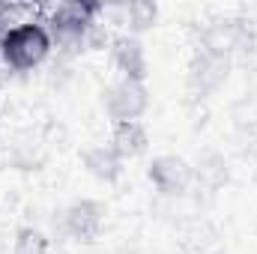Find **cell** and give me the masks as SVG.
Listing matches in <instances>:
<instances>
[{
    "label": "cell",
    "instance_id": "1",
    "mask_svg": "<svg viewBox=\"0 0 257 254\" xmlns=\"http://www.w3.org/2000/svg\"><path fill=\"white\" fill-rule=\"evenodd\" d=\"M54 39L42 21H18L0 33V57L12 72H30L51 54Z\"/></svg>",
    "mask_w": 257,
    "mask_h": 254
},
{
    "label": "cell",
    "instance_id": "2",
    "mask_svg": "<svg viewBox=\"0 0 257 254\" xmlns=\"http://www.w3.org/2000/svg\"><path fill=\"white\" fill-rule=\"evenodd\" d=\"M99 12H105L99 3H60L48 15V33L60 45H84L90 30L99 24Z\"/></svg>",
    "mask_w": 257,
    "mask_h": 254
},
{
    "label": "cell",
    "instance_id": "3",
    "mask_svg": "<svg viewBox=\"0 0 257 254\" xmlns=\"http://www.w3.org/2000/svg\"><path fill=\"white\" fill-rule=\"evenodd\" d=\"M230 66L233 57L230 54H221V51H212V48H200L192 54L189 60V75H186V87L194 99H206L212 96L230 75Z\"/></svg>",
    "mask_w": 257,
    "mask_h": 254
},
{
    "label": "cell",
    "instance_id": "4",
    "mask_svg": "<svg viewBox=\"0 0 257 254\" xmlns=\"http://www.w3.org/2000/svg\"><path fill=\"white\" fill-rule=\"evenodd\" d=\"M105 114L111 117V123H132L141 120V114L150 108V93L144 87V81H128L120 78L105 90Z\"/></svg>",
    "mask_w": 257,
    "mask_h": 254
},
{
    "label": "cell",
    "instance_id": "5",
    "mask_svg": "<svg viewBox=\"0 0 257 254\" xmlns=\"http://www.w3.org/2000/svg\"><path fill=\"white\" fill-rule=\"evenodd\" d=\"M105 215H108L105 203H99L93 197H81L72 206H66L63 233L69 239H75V242H93L102 233V227H105Z\"/></svg>",
    "mask_w": 257,
    "mask_h": 254
},
{
    "label": "cell",
    "instance_id": "6",
    "mask_svg": "<svg viewBox=\"0 0 257 254\" xmlns=\"http://www.w3.org/2000/svg\"><path fill=\"white\" fill-rule=\"evenodd\" d=\"M150 183L162 194H186L194 183V171L180 156H159L150 165Z\"/></svg>",
    "mask_w": 257,
    "mask_h": 254
},
{
    "label": "cell",
    "instance_id": "7",
    "mask_svg": "<svg viewBox=\"0 0 257 254\" xmlns=\"http://www.w3.org/2000/svg\"><path fill=\"white\" fill-rule=\"evenodd\" d=\"M114 66H117L120 78H128V81L147 78V54H144V45L138 42V36H120L114 42Z\"/></svg>",
    "mask_w": 257,
    "mask_h": 254
},
{
    "label": "cell",
    "instance_id": "8",
    "mask_svg": "<svg viewBox=\"0 0 257 254\" xmlns=\"http://www.w3.org/2000/svg\"><path fill=\"white\" fill-rule=\"evenodd\" d=\"M150 144V135H147V126L141 120H132V123H117L114 132H111V150L126 162V159H135L147 150Z\"/></svg>",
    "mask_w": 257,
    "mask_h": 254
},
{
    "label": "cell",
    "instance_id": "9",
    "mask_svg": "<svg viewBox=\"0 0 257 254\" xmlns=\"http://www.w3.org/2000/svg\"><path fill=\"white\" fill-rule=\"evenodd\" d=\"M192 171H194V183H197L203 191L224 189L227 180H230V168H227L224 156H218V153H206V156H200Z\"/></svg>",
    "mask_w": 257,
    "mask_h": 254
},
{
    "label": "cell",
    "instance_id": "10",
    "mask_svg": "<svg viewBox=\"0 0 257 254\" xmlns=\"http://www.w3.org/2000/svg\"><path fill=\"white\" fill-rule=\"evenodd\" d=\"M84 165H87V171H90L96 180H102V183H117L120 174H123V159H120L108 144L87 150V153H84Z\"/></svg>",
    "mask_w": 257,
    "mask_h": 254
},
{
    "label": "cell",
    "instance_id": "11",
    "mask_svg": "<svg viewBox=\"0 0 257 254\" xmlns=\"http://www.w3.org/2000/svg\"><path fill=\"white\" fill-rule=\"evenodd\" d=\"M117 12L123 15V24L128 27V36L141 33V30H150L159 18V6L150 3V0H132V3H123L117 6Z\"/></svg>",
    "mask_w": 257,
    "mask_h": 254
},
{
    "label": "cell",
    "instance_id": "12",
    "mask_svg": "<svg viewBox=\"0 0 257 254\" xmlns=\"http://www.w3.org/2000/svg\"><path fill=\"white\" fill-rule=\"evenodd\" d=\"M12 254H48V239H45V233L36 230V227H21V230L15 233Z\"/></svg>",
    "mask_w": 257,
    "mask_h": 254
}]
</instances>
